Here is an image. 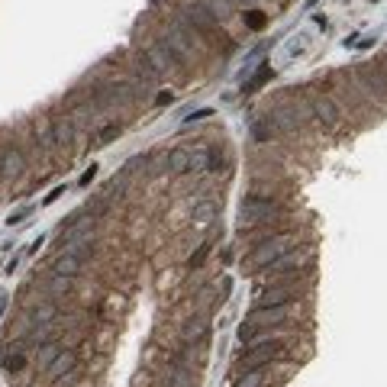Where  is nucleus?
<instances>
[{
    "mask_svg": "<svg viewBox=\"0 0 387 387\" xmlns=\"http://www.w3.org/2000/svg\"><path fill=\"white\" fill-rule=\"evenodd\" d=\"M290 249H297V232H275V236L255 242V249L249 252V258H242V265H249L252 271H265L271 261L281 258Z\"/></svg>",
    "mask_w": 387,
    "mask_h": 387,
    "instance_id": "obj_1",
    "label": "nucleus"
},
{
    "mask_svg": "<svg viewBox=\"0 0 387 387\" xmlns=\"http://www.w3.org/2000/svg\"><path fill=\"white\" fill-rule=\"evenodd\" d=\"M290 352L284 342H265V345H249L242 359L236 361V374H246L255 371V368H268L271 361H288Z\"/></svg>",
    "mask_w": 387,
    "mask_h": 387,
    "instance_id": "obj_2",
    "label": "nucleus"
},
{
    "mask_svg": "<svg viewBox=\"0 0 387 387\" xmlns=\"http://www.w3.org/2000/svg\"><path fill=\"white\" fill-rule=\"evenodd\" d=\"M184 26L190 29L194 36H207V39H226L223 33H219V26H217V13H213L207 4H190V7H184Z\"/></svg>",
    "mask_w": 387,
    "mask_h": 387,
    "instance_id": "obj_3",
    "label": "nucleus"
},
{
    "mask_svg": "<svg viewBox=\"0 0 387 387\" xmlns=\"http://www.w3.org/2000/svg\"><path fill=\"white\" fill-rule=\"evenodd\" d=\"M278 213H281V207H278L271 197H261V194H249V197L239 204V217L246 226L268 223V219L278 217Z\"/></svg>",
    "mask_w": 387,
    "mask_h": 387,
    "instance_id": "obj_4",
    "label": "nucleus"
},
{
    "mask_svg": "<svg viewBox=\"0 0 387 387\" xmlns=\"http://www.w3.org/2000/svg\"><path fill=\"white\" fill-rule=\"evenodd\" d=\"M62 249L71 255H77V258H85V255H91L94 249V229L91 226H85L81 219H75V223L68 226V229L62 232Z\"/></svg>",
    "mask_w": 387,
    "mask_h": 387,
    "instance_id": "obj_5",
    "label": "nucleus"
},
{
    "mask_svg": "<svg viewBox=\"0 0 387 387\" xmlns=\"http://www.w3.org/2000/svg\"><path fill=\"white\" fill-rule=\"evenodd\" d=\"M294 303H284V307H252V313L246 317V329H268V326H281L290 317Z\"/></svg>",
    "mask_w": 387,
    "mask_h": 387,
    "instance_id": "obj_6",
    "label": "nucleus"
},
{
    "mask_svg": "<svg viewBox=\"0 0 387 387\" xmlns=\"http://www.w3.org/2000/svg\"><path fill=\"white\" fill-rule=\"evenodd\" d=\"M310 116H317L323 126H339L342 110H339V104L329 94H313V97H310Z\"/></svg>",
    "mask_w": 387,
    "mask_h": 387,
    "instance_id": "obj_7",
    "label": "nucleus"
},
{
    "mask_svg": "<svg viewBox=\"0 0 387 387\" xmlns=\"http://www.w3.org/2000/svg\"><path fill=\"white\" fill-rule=\"evenodd\" d=\"M26 168V158H23L20 148L4 146L0 148V178H20Z\"/></svg>",
    "mask_w": 387,
    "mask_h": 387,
    "instance_id": "obj_8",
    "label": "nucleus"
},
{
    "mask_svg": "<svg viewBox=\"0 0 387 387\" xmlns=\"http://www.w3.org/2000/svg\"><path fill=\"white\" fill-rule=\"evenodd\" d=\"M165 168H168L171 175H187L190 171V148L187 146L171 148V152L165 155Z\"/></svg>",
    "mask_w": 387,
    "mask_h": 387,
    "instance_id": "obj_9",
    "label": "nucleus"
},
{
    "mask_svg": "<svg viewBox=\"0 0 387 387\" xmlns=\"http://www.w3.org/2000/svg\"><path fill=\"white\" fill-rule=\"evenodd\" d=\"M49 129H52V139L55 146H68L75 139V123L68 116H49Z\"/></svg>",
    "mask_w": 387,
    "mask_h": 387,
    "instance_id": "obj_10",
    "label": "nucleus"
},
{
    "mask_svg": "<svg viewBox=\"0 0 387 387\" xmlns=\"http://www.w3.org/2000/svg\"><path fill=\"white\" fill-rule=\"evenodd\" d=\"M81 268H85V258H77V255H71V252H62L52 261V271H55V275H65V278H75Z\"/></svg>",
    "mask_w": 387,
    "mask_h": 387,
    "instance_id": "obj_11",
    "label": "nucleus"
},
{
    "mask_svg": "<svg viewBox=\"0 0 387 387\" xmlns=\"http://www.w3.org/2000/svg\"><path fill=\"white\" fill-rule=\"evenodd\" d=\"M75 365H77V355H75V352H68V349H65V352L58 355V359L52 361V365L45 368V371H49V378L62 381V378H68V374L75 371Z\"/></svg>",
    "mask_w": 387,
    "mask_h": 387,
    "instance_id": "obj_12",
    "label": "nucleus"
},
{
    "mask_svg": "<svg viewBox=\"0 0 387 387\" xmlns=\"http://www.w3.org/2000/svg\"><path fill=\"white\" fill-rule=\"evenodd\" d=\"M65 352V345L58 342V339H52V342H45V345H39V349H36V368H49L52 361L58 359V355Z\"/></svg>",
    "mask_w": 387,
    "mask_h": 387,
    "instance_id": "obj_13",
    "label": "nucleus"
},
{
    "mask_svg": "<svg viewBox=\"0 0 387 387\" xmlns=\"http://www.w3.org/2000/svg\"><path fill=\"white\" fill-rule=\"evenodd\" d=\"M133 71H136V75H139L142 87H146V85H158V77H162V75H158V71H155V68H152V62H148V58H146V52H142V55H139V58H136Z\"/></svg>",
    "mask_w": 387,
    "mask_h": 387,
    "instance_id": "obj_14",
    "label": "nucleus"
},
{
    "mask_svg": "<svg viewBox=\"0 0 387 387\" xmlns=\"http://www.w3.org/2000/svg\"><path fill=\"white\" fill-rule=\"evenodd\" d=\"M268 384V368H255V371L236 374V384L232 387H265Z\"/></svg>",
    "mask_w": 387,
    "mask_h": 387,
    "instance_id": "obj_15",
    "label": "nucleus"
},
{
    "mask_svg": "<svg viewBox=\"0 0 387 387\" xmlns=\"http://www.w3.org/2000/svg\"><path fill=\"white\" fill-rule=\"evenodd\" d=\"M213 219H217V204H213V200H197V204H194V223L210 226Z\"/></svg>",
    "mask_w": 387,
    "mask_h": 387,
    "instance_id": "obj_16",
    "label": "nucleus"
},
{
    "mask_svg": "<svg viewBox=\"0 0 387 387\" xmlns=\"http://www.w3.org/2000/svg\"><path fill=\"white\" fill-rule=\"evenodd\" d=\"M207 332H210V323H207L204 317H197V320H190L187 326H184V339H194V342H197V339H207Z\"/></svg>",
    "mask_w": 387,
    "mask_h": 387,
    "instance_id": "obj_17",
    "label": "nucleus"
},
{
    "mask_svg": "<svg viewBox=\"0 0 387 387\" xmlns=\"http://www.w3.org/2000/svg\"><path fill=\"white\" fill-rule=\"evenodd\" d=\"M55 317H58V307H55V303H39V307L29 313V320H33V323H52Z\"/></svg>",
    "mask_w": 387,
    "mask_h": 387,
    "instance_id": "obj_18",
    "label": "nucleus"
},
{
    "mask_svg": "<svg viewBox=\"0 0 387 387\" xmlns=\"http://www.w3.org/2000/svg\"><path fill=\"white\" fill-rule=\"evenodd\" d=\"M171 387H194V371L184 368L181 361H175V371H171Z\"/></svg>",
    "mask_w": 387,
    "mask_h": 387,
    "instance_id": "obj_19",
    "label": "nucleus"
},
{
    "mask_svg": "<svg viewBox=\"0 0 387 387\" xmlns=\"http://www.w3.org/2000/svg\"><path fill=\"white\" fill-rule=\"evenodd\" d=\"M49 290H52V294H68V290H71V278H65V275H52Z\"/></svg>",
    "mask_w": 387,
    "mask_h": 387,
    "instance_id": "obj_20",
    "label": "nucleus"
},
{
    "mask_svg": "<svg viewBox=\"0 0 387 387\" xmlns=\"http://www.w3.org/2000/svg\"><path fill=\"white\" fill-rule=\"evenodd\" d=\"M23 365H26V359H23L20 352L16 355H4V368H7L10 374H16V371H23Z\"/></svg>",
    "mask_w": 387,
    "mask_h": 387,
    "instance_id": "obj_21",
    "label": "nucleus"
},
{
    "mask_svg": "<svg viewBox=\"0 0 387 387\" xmlns=\"http://www.w3.org/2000/svg\"><path fill=\"white\" fill-rule=\"evenodd\" d=\"M207 255H210V242H204V246H200L197 252L190 255V258H187V268H200V265L207 261Z\"/></svg>",
    "mask_w": 387,
    "mask_h": 387,
    "instance_id": "obj_22",
    "label": "nucleus"
},
{
    "mask_svg": "<svg viewBox=\"0 0 387 387\" xmlns=\"http://www.w3.org/2000/svg\"><path fill=\"white\" fill-rule=\"evenodd\" d=\"M268 77H271V68H261L258 75L252 77V81H246V85H242V91H255V87H261V85H265Z\"/></svg>",
    "mask_w": 387,
    "mask_h": 387,
    "instance_id": "obj_23",
    "label": "nucleus"
},
{
    "mask_svg": "<svg viewBox=\"0 0 387 387\" xmlns=\"http://www.w3.org/2000/svg\"><path fill=\"white\" fill-rule=\"evenodd\" d=\"M271 133H275V126H271V120H265V123H255V126H252V136H255V139H258V142H265Z\"/></svg>",
    "mask_w": 387,
    "mask_h": 387,
    "instance_id": "obj_24",
    "label": "nucleus"
},
{
    "mask_svg": "<svg viewBox=\"0 0 387 387\" xmlns=\"http://www.w3.org/2000/svg\"><path fill=\"white\" fill-rule=\"evenodd\" d=\"M246 23H249L252 29H261V26H265V13H258V10H249V13H246Z\"/></svg>",
    "mask_w": 387,
    "mask_h": 387,
    "instance_id": "obj_25",
    "label": "nucleus"
},
{
    "mask_svg": "<svg viewBox=\"0 0 387 387\" xmlns=\"http://www.w3.org/2000/svg\"><path fill=\"white\" fill-rule=\"evenodd\" d=\"M116 133H120L116 126H104V129H100V136H97V146H107V142H110Z\"/></svg>",
    "mask_w": 387,
    "mask_h": 387,
    "instance_id": "obj_26",
    "label": "nucleus"
},
{
    "mask_svg": "<svg viewBox=\"0 0 387 387\" xmlns=\"http://www.w3.org/2000/svg\"><path fill=\"white\" fill-rule=\"evenodd\" d=\"M94 178H97V165H91V168H87L85 175H81V187H87V184H91Z\"/></svg>",
    "mask_w": 387,
    "mask_h": 387,
    "instance_id": "obj_27",
    "label": "nucleus"
},
{
    "mask_svg": "<svg viewBox=\"0 0 387 387\" xmlns=\"http://www.w3.org/2000/svg\"><path fill=\"white\" fill-rule=\"evenodd\" d=\"M29 217V210H20V213H10V219H7V223L10 226H16V223H23V219H26Z\"/></svg>",
    "mask_w": 387,
    "mask_h": 387,
    "instance_id": "obj_28",
    "label": "nucleus"
},
{
    "mask_svg": "<svg viewBox=\"0 0 387 387\" xmlns=\"http://www.w3.org/2000/svg\"><path fill=\"white\" fill-rule=\"evenodd\" d=\"M62 194H65V187H55V190H52V194H45V200H43V204H55V200L62 197Z\"/></svg>",
    "mask_w": 387,
    "mask_h": 387,
    "instance_id": "obj_29",
    "label": "nucleus"
},
{
    "mask_svg": "<svg viewBox=\"0 0 387 387\" xmlns=\"http://www.w3.org/2000/svg\"><path fill=\"white\" fill-rule=\"evenodd\" d=\"M207 116H213V110H197V113H190L187 123H190V120H207Z\"/></svg>",
    "mask_w": 387,
    "mask_h": 387,
    "instance_id": "obj_30",
    "label": "nucleus"
},
{
    "mask_svg": "<svg viewBox=\"0 0 387 387\" xmlns=\"http://www.w3.org/2000/svg\"><path fill=\"white\" fill-rule=\"evenodd\" d=\"M155 104H171V91H162L158 97H155Z\"/></svg>",
    "mask_w": 387,
    "mask_h": 387,
    "instance_id": "obj_31",
    "label": "nucleus"
},
{
    "mask_svg": "<svg viewBox=\"0 0 387 387\" xmlns=\"http://www.w3.org/2000/svg\"><path fill=\"white\" fill-rule=\"evenodd\" d=\"M4 310H7V294H0V317H4Z\"/></svg>",
    "mask_w": 387,
    "mask_h": 387,
    "instance_id": "obj_32",
    "label": "nucleus"
}]
</instances>
